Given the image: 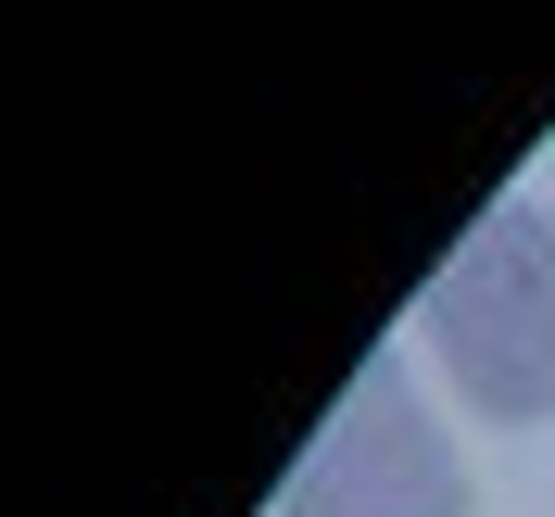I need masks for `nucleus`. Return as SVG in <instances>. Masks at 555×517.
<instances>
[{
    "label": "nucleus",
    "mask_w": 555,
    "mask_h": 517,
    "mask_svg": "<svg viewBox=\"0 0 555 517\" xmlns=\"http://www.w3.org/2000/svg\"><path fill=\"white\" fill-rule=\"evenodd\" d=\"M416 328L480 416H543L555 404V215H530V203L480 215L467 253L429 277Z\"/></svg>",
    "instance_id": "obj_1"
},
{
    "label": "nucleus",
    "mask_w": 555,
    "mask_h": 517,
    "mask_svg": "<svg viewBox=\"0 0 555 517\" xmlns=\"http://www.w3.org/2000/svg\"><path fill=\"white\" fill-rule=\"evenodd\" d=\"M278 517H467L454 442L429 429V404L404 391V353H366L353 391L328 404V429L304 442Z\"/></svg>",
    "instance_id": "obj_2"
}]
</instances>
